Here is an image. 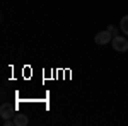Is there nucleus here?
Returning <instances> with one entry per match:
<instances>
[{
    "label": "nucleus",
    "mask_w": 128,
    "mask_h": 126,
    "mask_svg": "<svg viewBox=\"0 0 128 126\" xmlns=\"http://www.w3.org/2000/svg\"><path fill=\"white\" fill-rule=\"evenodd\" d=\"M14 123H16V126H28L29 119H28L26 114H16L14 116Z\"/></svg>",
    "instance_id": "obj_4"
},
{
    "label": "nucleus",
    "mask_w": 128,
    "mask_h": 126,
    "mask_svg": "<svg viewBox=\"0 0 128 126\" xmlns=\"http://www.w3.org/2000/svg\"><path fill=\"white\" fill-rule=\"evenodd\" d=\"M4 126H16L14 119H4Z\"/></svg>",
    "instance_id": "obj_7"
},
{
    "label": "nucleus",
    "mask_w": 128,
    "mask_h": 126,
    "mask_svg": "<svg viewBox=\"0 0 128 126\" xmlns=\"http://www.w3.org/2000/svg\"><path fill=\"white\" fill-rule=\"evenodd\" d=\"M111 39H113V34H111V32L106 29V31H101V32H98V34L94 36V43H96V44H101V46H104V44L111 43Z\"/></svg>",
    "instance_id": "obj_3"
},
{
    "label": "nucleus",
    "mask_w": 128,
    "mask_h": 126,
    "mask_svg": "<svg viewBox=\"0 0 128 126\" xmlns=\"http://www.w3.org/2000/svg\"><path fill=\"white\" fill-rule=\"evenodd\" d=\"M120 29H121V32H125L128 36V15H125L123 19H121V22H120Z\"/></svg>",
    "instance_id": "obj_5"
},
{
    "label": "nucleus",
    "mask_w": 128,
    "mask_h": 126,
    "mask_svg": "<svg viewBox=\"0 0 128 126\" xmlns=\"http://www.w3.org/2000/svg\"><path fill=\"white\" fill-rule=\"evenodd\" d=\"M111 44H113V49L114 51H126L128 49V39L121 38V36H114L111 39Z\"/></svg>",
    "instance_id": "obj_2"
},
{
    "label": "nucleus",
    "mask_w": 128,
    "mask_h": 126,
    "mask_svg": "<svg viewBox=\"0 0 128 126\" xmlns=\"http://www.w3.org/2000/svg\"><path fill=\"white\" fill-rule=\"evenodd\" d=\"M108 31L111 32V34H113V38H114V36H120V34H118L120 29L116 27V26H114V24H109V26H108Z\"/></svg>",
    "instance_id": "obj_6"
},
{
    "label": "nucleus",
    "mask_w": 128,
    "mask_h": 126,
    "mask_svg": "<svg viewBox=\"0 0 128 126\" xmlns=\"http://www.w3.org/2000/svg\"><path fill=\"white\" fill-rule=\"evenodd\" d=\"M0 116L2 119H10V118L16 116V106L10 104V102H4L0 106Z\"/></svg>",
    "instance_id": "obj_1"
}]
</instances>
